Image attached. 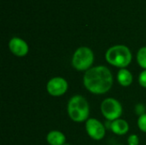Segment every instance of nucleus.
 <instances>
[{
  "instance_id": "1",
  "label": "nucleus",
  "mask_w": 146,
  "mask_h": 145,
  "mask_svg": "<svg viewBox=\"0 0 146 145\" xmlns=\"http://www.w3.org/2000/svg\"><path fill=\"white\" fill-rule=\"evenodd\" d=\"M85 87L92 93L101 95L108 92L113 85V76L110 69L105 66L91 68L84 75Z\"/></svg>"
},
{
  "instance_id": "2",
  "label": "nucleus",
  "mask_w": 146,
  "mask_h": 145,
  "mask_svg": "<svg viewBox=\"0 0 146 145\" xmlns=\"http://www.w3.org/2000/svg\"><path fill=\"white\" fill-rule=\"evenodd\" d=\"M68 114L70 119L75 122L87 121L90 114V107L87 100L80 95L72 97L68 103Z\"/></svg>"
},
{
  "instance_id": "3",
  "label": "nucleus",
  "mask_w": 146,
  "mask_h": 145,
  "mask_svg": "<svg viewBox=\"0 0 146 145\" xmlns=\"http://www.w3.org/2000/svg\"><path fill=\"white\" fill-rule=\"evenodd\" d=\"M105 58L110 65L125 68L132 62V53L125 45H115L107 50Z\"/></svg>"
},
{
  "instance_id": "4",
  "label": "nucleus",
  "mask_w": 146,
  "mask_h": 145,
  "mask_svg": "<svg viewBox=\"0 0 146 145\" xmlns=\"http://www.w3.org/2000/svg\"><path fill=\"white\" fill-rule=\"evenodd\" d=\"M94 62L92 50L88 47L77 49L72 58V65L78 71H87L91 68Z\"/></svg>"
},
{
  "instance_id": "5",
  "label": "nucleus",
  "mask_w": 146,
  "mask_h": 145,
  "mask_svg": "<svg viewBox=\"0 0 146 145\" xmlns=\"http://www.w3.org/2000/svg\"><path fill=\"white\" fill-rule=\"evenodd\" d=\"M101 112L109 121H114L121 116L123 109L121 104L116 99L106 98L101 103Z\"/></svg>"
},
{
  "instance_id": "6",
  "label": "nucleus",
  "mask_w": 146,
  "mask_h": 145,
  "mask_svg": "<svg viewBox=\"0 0 146 145\" xmlns=\"http://www.w3.org/2000/svg\"><path fill=\"white\" fill-rule=\"evenodd\" d=\"M68 88L67 80L62 77H55L49 80L46 85V90L50 96L60 97L66 93Z\"/></svg>"
},
{
  "instance_id": "7",
  "label": "nucleus",
  "mask_w": 146,
  "mask_h": 145,
  "mask_svg": "<svg viewBox=\"0 0 146 145\" xmlns=\"http://www.w3.org/2000/svg\"><path fill=\"white\" fill-rule=\"evenodd\" d=\"M86 130L87 134L94 140H101L105 136L104 126L96 119H88L86 123Z\"/></svg>"
},
{
  "instance_id": "8",
  "label": "nucleus",
  "mask_w": 146,
  "mask_h": 145,
  "mask_svg": "<svg viewBox=\"0 0 146 145\" xmlns=\"http://www.w3.org/2000/svg\"><path fill=\"white\" fill-rule=\"evenodd\" d=\"M9 50L10 51L16 56H25L28 53V45L27 44L20 38H13L10 39L9 44Z\"/></svg>"
},
{
  "instance_id": "9",
  "label": "nucleus",
  "mask_w": 146,
  "mask_h": 145,
  "mask_svg": "<svg viewBox=\"0 0 146 145\" xmlns=\"http://www.w3.org/2000/svg\"><path fill=\"white\" fill-rule=\"evenodd\" d=\"M110 129L116 135H125L129 130V125L126 121L117 119L110 122Z\"/></svg>"
},
{
  "instance_id": "10",
  "label": "nucleus",
  "mask_w": 146,
  "mask_h": 145,
  "mask_svg": "<svg viewBox=\"0 0 146 145\" xmlns=\"http://www.w3.org/2000/svg\"><path fill=\"white\" fill-rule=\"evenodd\" d=\"M46 140L50 145H64L66 138L64 134L59 131H50L47 134Z\"/></svg>"
},
{
  "instance_id": "11",
  "label": "nucleus",
  "mask_w": 146,
  "mask_h": 145,
  "mask_svg": "<svg viewBox=\"0 0 146 145\" xmlns=\"http://www.w3.org/2000/svg\"><path fill=\"white\" fill-rule=\"evenodd\" d=\"M117 80L122 86H129L133 83V74L126 68H121L117 73Z\"/></svg>"
},
{
  "instance_id": "12",
  "label": "nucleus",
  "mask_w": 146,
  "mask_h": 145,
  "mask_svg": "<svg viewBox=\"0 0 146 145\" xmlns=\"http://www.w3.org/2000/svg\"><path fill=\"white\" fill-rule=\"evenodd\" d=\"M137 62L142 68L146 69V47H142L138 51Z\"/></svg>"
},
{
  "instance_id": "13",
  "label": "nucleus",
  "mask_w": 146,
  "mask_h": 145,
  "mask_svg": "<svg viewBox=\"0 0 146 145\" xmlns=\"http://www.w3.org/2000/svg\"><path fill=\"white\" fill-rule=\"evenodd\" d=\"M138 126H139V128L142 132H146V114H144V115H140L139 117Z\"/></svg>"
},
{
  "instance_id": "14",
  "label": "nucleus",
  "mask_w": 146,
  "mask_h": 145,
  "mask_svg": "<svg viewBox=\"0 0 146 145\" xmlns=\"http://www.w3.org/2000/svg\"><path fill=\"white\" fill-rule=\"evenodd\" d=\"M127 144H128V145H139V137L135 134L130 135L127 138Z\"/></svg>"
},
{
  "instance_id": "15",
  "label": "nucleus",
  "mask_w": 146,
  "mask_h": 145,
  "mask_svg": "<svg viewBox=\"0 0 146 145\" xmlns=\"http://www.w3.org/2000/svg\"><path fill=\"white\" fill-rule=\"evenodd\" d=\"M139 83L142 87L146 88V69L140 73L139 76Z\"/></svg>"
},
{
  "instance_id": "16",
  "label": "nucleus",
  "mask_w": 146,
  "mask_h": 145,
  "mask_svg": "<svg viewBox=\"0 0 146 145\" xmlns=\"http://www.w3.org/2000/svg\"><path fill=\"white\" fill-rule=\"evenodd\" d=\"M145 108L142 104H139V105L136 106V113H138L140 115L145 114Z\"/></svg>"
}]
</instances>
